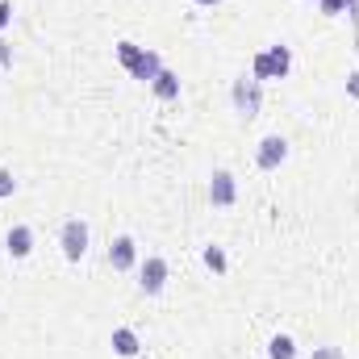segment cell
Segmentation results:
<instances>
[{
	"mask_svg": "<svg viewBox=\"0 0 359 359\" xmlns=\"http://www.w3.org/2000/svg\"><path fill=\"white\" fill-rule=\"evenodd\" d=\"M318 8H322L326 17H339V13L347 8V0H318Z\"/></svg>",
	"mask_w": 359,
	"mask_h": 359,
	"instance_id": "17",
	"label": "cell"
},
{
	"mask_svg": "<svg viewBox=\"0 0 359 359\" xmlns=\"http://www.w3.org/2000/svg\"><path fill=\"white\" fill-rule=\"evenodd\" d=\"M151 92H155L159 100H180V76L163 67V72H159V76L151 80Z\"/></svg>",
	"mask_w": 359,
	"mask_h": 359,
	"instance_id": "11",
	"label": "cell"
},
{
	"mask_svg": "<svg viewBox=\"0 0 359 359\" xmlns=\"http://www.w3.org/2000/svg\"><path fill=\"white\" fill-rule=\"evenodd\" d=\"M113 351L126 359H138V351H142V343H138V334L130 330V326H117L113 330Z\"/></svg>",
	"mask_w": 359,
	"mask_h": 359,
	"instance_id": "9",
	"label": "cell"
},
{
	"mask_svg": "<svg viewBox=\"0 0 359 359\" xmlns=\"http://www.w3.org/2000/svg\"><path fill=\"white\" fill-rule=\"evenodd\" d=\"M0 67H13V50H8V42L0 38Z\"/></svg>",
	"mask_w": 359,
	"mask_h": 359,
	"instance_id": "20",
	"label": "cell"
},
{
	"mask_svg": "<svg viewBox=\"0 0 359 359\" xmlns=\"http://www.w3.org/2000/svg\"><path fill=\"white\" fill-rule=\"evenodd\" d=\"M163 284H168V259L163 255H147L142 268H138V288L147 297H155V292H163Z\"/></svg>",
	"mask_w": 359,
	"mask_h": 359,
	"instance_id": "4",
	"label": "cell"
},
{
	"mask_svg": "<svg viewBox=\"0 0 359 359\" xmlns=\"http://www.w3.org/2000/svg\"><path fill=\"white\" fill-rule=\"evenodd\" d=\"M230 96H234V113L251 121V117L259 113V104H264V84H259L251 72H243V76L234 80V92H230Z\"/></svg>",
	"mask_w": 359,
	"mask_h": 359,
	"instance_id": "2",
	"label": "cell"
},
{
	"mask_svg": "<svg viewBox=\"0 0 359 359\" xmlns=\"http://www.w3.org/2000/svg\"><path fill=\"white\" fill-rule=\"evenodd\" d=\"M251 76L264 84V80H271V63H268V50H259L255 59H251Z\"/></svg>",
	"mask_w": 359,
	"mask_h": 359,
	"instance_id": "15",
	"label": "cell"
},
{
	"mask_svg": "<svg viewBox=\"0 0 359 359\" xmlns=\"http://www.w3.org/2000/svg\"><path fill=\"white\" fill-rule=\"evenodd\" d=\"M284 159H288V138H284V134H268V138L259 142V151H255V163H259L264 172H276Z\"/></svg>",
	"mask_w": 359,
	"mask_h": 359,
	"instance_id": "5",
	"label": "cell"
},
{
	"mask_svg": "<svg viewBox=\"0 0 359 359\" xmlns=\"http://www.w3.org/2000/svg\"><path fill=\"white\" fill-rule=\"evenodd\" d=\"M234 201H238V180H234V172L217 168V172L209 176V205H213V209H230Z\"/></svg>",
	"mask_w": 359,
	"mask_h": 359,
	"instance_id": "3",
	"label": "cell"
},
{
	"mask_svg": "<svg viewBox=\"0 0 359 359\" xmlns=\"http://www.w3.org/2000/svg\"><path fill=\"white\" fill-rule=\"evenodd\" d=\"M201 259H205V268L213 271V276H222V271L230 268V264H226V251H222V247H205V251H201Z\"/></svg>",
	"mask_w": 359,
	"mask_h": 359,
	"instance_id": "13",
	"label": "cell"
},
{
	"mask_svg": "<svg viewBox=\"0 0 359 359\" xmlns=\"http://www.w3.org/2000/svg\"><path fill=\"white\" fill-rule=\"evenodd\" d=\"M138 264V243L130 238V234H117L113 243H109V268L113 271H130Z\"/></svg>",
	"mask_w": 359,
	"mask_h": 359,
	"instance_id": "6",
	"label": "cell"
},
{
	"mask_svg": "<svg viewBox=\"0 0 359 359\" xmlns=\"http://www.w3.org/2000/svg\"><path fill=\"white\" fill-rule=\"evenodd\" d=\"M196 4H201V8H213V4H222V0H196Z\"/></svg>",
	"mask_w": 359,
	"mask_h": 359,
	"instance_id": "22",
	"label": "cell"
},
{
	"mask_svg": "<svg viewBox=\"0 0 359 359\" xmlns=\"http://www.w3.org/2000/svg\"><path fill=\"white\" fill-rule=\"evenodd\" d=\"M305 4H318V0H305Z\"/></svg>",
	"mask_w": 359,
	"mask_h": 359,
	"instance_id": "23",
	"label": "cell"
},
{
	"mask_svg": "<svg viewBox=\"0 0 359 359\" xmlns=\"http://www.w3.org/2000/svg\"><path fill=\"white\" fill-rule=\"evenodd\" d=\"M138 55H142V46H138V42H130V38H121V42H117V63H121L126 72L134 67V59H138Z\"/></svg>",
	"mask_w": 359,
	"mask_h": 359,
	"instance_id": "14",
	"label": "cell"
},
{
	"mask_svg": "<svg viewBox=\"0 0 359 359\" xmlns=\"http://www.w3.org/2000/svg\"><path fill=\"white\" fill-rule=\"evenodd\" d=\"M88 222L84 217H67L63 222V230H59V247H63V259L67 264H80L84 255H88Z\"/></svg>",
	"mask_w": 359,
	"mask_h": 359,
	"instance_id": "1",
	"label": "cell"
},
{
	"mask_svg": "<svg viewBox=\"0 0 359 359\" xmlns=\"http://www.w3.org/2000/svg\"><path fill=\"white\" fill-rule=\"evenodd\" d=\"M313 359H343V347H318Z\"/></svg>",
	"mask_w": 359,
	"mask_h": 359,
	"instance_id": "19",
	"label": "cell"
},
{
	"mask_svg": "<svg viewBox=\"0 0 359 359\" xmlns=\"http://www.w3.org/2000/svg\"><path fill=\"white\" fill-rule=\"evenodd\" d=\"M4 251H8L13 259H25V255L34 251V230H29V226H13V230L4 234Z\"/></svg>",
	"mask_w": 359,
	"mask_h": 359,
	"instance_id": "7",
	"label": "cell"
},
{
	"mask_svg": "<svg viewBox=\"0 0 359 359\" xmlns=\"http://www.w3.org/2000/svg\"><path fill=\"white\" fill-rule=\"evenodd\" d=\"M268 63H271V80H284L292 72V50L284 42H276V46H268Z\"/></svg>",
	"mask_w": 359,
	"mask_h": 359,
	"instance_id": "10",
	"label": "cell"
},
{
	"mask_svg": "<svg viewBox=\"0 0 359 359\" xmlns=\"http://www.w3.org/2000/svg\"><path fill=\"white\" fill-rule=\"evenodd\" d=\"M347 96H355V100H359V72L347 76Z\"/></svg>",
	"mask_w": 359,
	"mask_h": 359,
	"instance_id": "21",
	"label": "cell"
},
{
	"mask_svg": "<svg viewBox=\"0 0 359 359\" xmlns=\"http://www.w3.org/2000/svg\"><path fill=\"white\" fill-rule=\"evenodd\" d=\"M268 359H297V343H292V334H271Z\"/></svg>",
	"mask_w": 359,
	"mask_h": 359,
	"instance_id": "12",
	"label": "cell"
},
{
	"mask_svg": "<svg viewBox=\"0 0 359 359\" xmlns=\"http://www.w3.org/2000/svg\"><path fill=\"white\" fill-rule=\"evenodd\" d=\"M13 25V0H0V34Z\"/></svg>",
	"mask_w": 359,
	"mask_h": 359,
	"instance_id": "18",
	"label": "cell"
},
{
	"mask_svg": "<svg viewBox=\"0 0 359 359\" xmlns=\"http://www.w3.org/2000/svg\"><path fill=\"white\" fill-rule=\"evenodd\" d=\"M159 72H163V59H159L155 50H147V46H142V55L134 59V67H130V76H134V80H142V84H151V80H155Z\"/></svg>",
	"mask_w": 359,
	"mask_h": 359,
	"instance_id": "8",
	"label": "cell"
},
{
	"mask_svg": "<svg viewBox=\"0 0 359 359\" xmlns=\"http://www.w3.org/2000/svg\"><path fill=\"white\" fill-rule=\"evenodd\" d=\"M17 192V180H13V172L8 168H0V201H8Z\"/></svg>",
	"mask_w": 359,
	"mask_h": 359,
	"instance_id": "16",
	"label": "cell"
}]
</instances>
